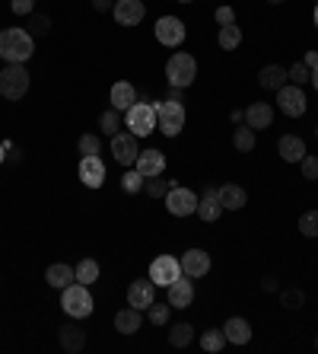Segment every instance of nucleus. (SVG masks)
<instances>
[{"label":"nucleus","mask_w":318,"mask_h":354,"mask_svg":"<svg viewBox=\"0 0 318 354\" xmlns=\"http://www.w3.org/2000/svg\"><path fill=\"white\" fill-rule=\"evenodd\" d=\"M36 51V38L29 36V29H0V58L7 64H23Z\"/></svg>","instance_id":"obj_1"},{"label":"nucleus","mask_w":318,"mask_h":354,"mask_svg":"<svg viewBox=\"0 0 318 354\" xmlns=\"http://www.w3.org/2000/svg\"><path fill=\"white\" fill-rule=\"evenodd\" d=\"M61 307H64V313L70 319H86L92 313V294H90V284H67V288L61 290Z\"/></svg>","instance_id":"obj_2"},{"label":"nucleus","mask_w":318,"mask_h":354,"mask_svg":"<svg viewBox=\"0 0 318 354\" xmlns=\"http://www.w3.org/2000/svg\"><path fill=\"white\" fill-rule=\"evenodd\" d=\"M194 77H198V61L191 55H185V51H175V55L165 61V80H169V86L185 90V86L194 84Z\"/></svg>","instance_id":"obj_3"},{"label":"nucleus","mask_w":318,"mask_h":354,"mask_svg":"<svg viewBox=\"0 0 318 354\" xmlns=\"http://www.w3.org/2000/svg\"><path fill=\"white\" fill-rule=\"evenodd\" d=\"M156 109V125H159V131H163L165 138H178L185 128V105L182 103H153Z\"/></svg>","instance_id":"obj_4"},{"label":"nucleus","mask_w":318,"mask_h":354,"mask_svg":"<svg viewBox=\"0 0 318 354\" xmlns=\"http://www.w3.org/2000/svg\"><path fill=\"white\" fill-rule=\"evenodd\" d=\"M0 93L7 96L10 103H16L29 93V71L23 64H7L0 71Z\"/></svg>","instance_id":"obj_5"},{"label":"nucleus","mask_w":318,"mask_h":354,"mask_svg":"<svg viewBox=\"0 0 318 354\" xmlns=\"http://www.w3.org/2000/svg\"><path fill=\"white\" fill-rule=\"evenodd\" d=\"M124 125L131 128L134 138H146V134H153V131H156V109H153V103H134L124 112Z\"/></svg>","instance_id":"obj_6"},{"label":"nucleus","mask_w":318,"mask_h":354,"mask_svg":"<svg viewBox=\"0 0 318 354\" xmlns=\"http://www.w3.org/2000/svg\"><path fill=\"white\" fill-rule=\"evenodd\" d=\"M165 207H169V214H175V217H191V214H198V195H194L191 188L169 182Z\"/></svg>","instance_id":"obj_7"},{"label":"nucleus","mask_w":318,"mask_h":354,"mask_svg":"<svg viewBox=\"0 0 318 354\" xmlns=\"http://www.w3.org/2000/svg\"><path fill=\"white\" fill-rule=\"evenodd\" d=\"M146 278L153 281L156 288H169L175 278H182V262L175 255H159V259L150 262V275Z\"/></svg>","instance_id":"obj_8"},{"label":"nucleus","mask_w":318,"mask_h":354,"mask_svg":"<svg viewBox=\"0 0 318 354\" xmlns=\"http://www.w3.org/2000/svg\"><path fill=\"white\" fill-rule=\"evenodd\" d=\"M277 105H280V112L287 118H302L306 115V93H302V86L283 84L277 90Z\"/></svg>","instance_id":"obj_9"},{"label":"nucleus","mask_w":318,"mask_h":354,"mask_svg":"<svg viewBox=\"0 0 318 354\" xmlns=\"http://www.w3.org/2000/svg\"><path fill=\"white\" fill-rule=\"evenodd\" d=\"M153 32L159 38V45L165 48H178L185 42V36H188V29H185V23L178 16H159Z\"/></svg>","instance_id":"obj_10"},{"label":"nucleus","mask_w":318,"mask_h":354,"mask_svg":"<svg viewBox=\"0 0 318 354\" xmlns=\"http://www.w3.org/2000/svg\"><path fill=\"white\" fill-rule=\"evenodd\" d=\"M111 16H115L118 26H137L146 16V7H144V0H115Z\"/></svg>","instance_id":"obj_11"},{"label":"nucleus","mask_w":318,"mask_h":354,"mask_svg":"<svg viewBox=\"0 0 318 354\" xmlns=\"http://www.w3.org/2000/svg\"><path fill=\"white\" fill-rule=\"evenodd\" d=\"M165 290H169V307L172 309H185L194 303V278H188V275L175 278Z\"/></svg>","instance_id":"obj_12"},{"label":"nucleus","mask_w":318,"mask_h":354,"mask_svg":"<svg viewBox=\"0 0 318 354\" xmlns=\"http://www.w3.org/2000/svg\"><path fill=\"white\" fill-rule=\"evenodd\" d=\"M111 153H115V160H118L121 166H134V160H137V138L131 134V131H124V134H111Z\"/></svg>","instance_id":"obj_13"},{"label":"nucleus","mask_w":318,"mask_h":354,"mask_svg":"<svg viewBox=\"0 0 318 354\" xmlns=\"http://www.w3.org/2000/svg\"><path fill=\"white\" fill-rule=\"evenodd\" d=\"M80 182L86 188H99L102 182H105V163H102L99 153L80 160Z\"/></svg>","instance_id":"obj_14"},{"label":"nucleus","mask_w":318,"mask_h":354,"mask_svg":"<svg viewBox=\"0 0 318 354\" xmlns=\"http://www.w3.org/2000/svg\"><path fill=\"white\" fill-rule=\"evenodd\" d=\"M153 300H156V284L150 278H140V281H134V284L127 288V307L146 309Z\"/></svg>","instance_id":"obj_15"},{"label":"nucleus","mask_w":318,"mask_h":354,"mask_svg":"<svg viewBox=\"0 0 318 354\" xmlns=\"http://www.w3.org/2000/svg\"><path fill=\"white\" fill-rule=\"evenodd\" d=\"M134 169L140 173L144 179L150 176H163V169H165V157L159 153V150H140L134 160Z\"/></svg>","instance_id":"obj_16"},{"label":"nucleus","mask_w":318,"mask_h":354,"mask_svg":"<svg viewBox=\"0 0 318 354\" xmlns=\"http://www.w3.org/2000/svg\"><path fill=\"white\" fill-rule=\"evenodd\" d=\"M182 262V275H188V278H204V275H210V255L204 249H188L185 252Z\"/></svg>","instance_id":"obj_17"},{"label":"nucleus","mask_w":318,"mask_h":354,"mask_svg":"<svg viewBox=\"0 0 318 354\" xmlns=\"http://www.w3.org/2000/svg\"><path fill=\"white\" fill-rule=\"evenodd\" d=\"M220 214H223V205H220L217 198V188H204V195L198 198V217L204 220V224H213V220H220Z\"/></svg>","instance_id":"obj_18"},{"label":"nucleus","mask_w":318,"mask_h":354,"mask_svg":"<svg viewBox=\"0 0 318 354\" xmlns=\"http://www.w3.org/2000/svg\"><path fill=\"white\" fill-rule=\"evenodd\" d=\"M223 336H226L229 345H248L252 342V326H248V319L233 316L223 323Z\"/></svg>","instance_id":"obj_19"},{"label":"nucleus","mask_w":318,"mask_h":354,"mask_svg":"<svg viewBox=\"0 0 318 354\" xmlns=\"http://www.w3.org/2000/svg\"><path fill=\"white\" fill-rule=\"evenodd\" d=\"M57 342H61V348L67 354H77V351H83V345H86V332H83L80 326L67 323V326L57 329Z\"/></svg>","instance_id":"obj_20"},{"label":"nucleus","mask_w":318,"mask_h":354,"mask_svg":"<svg viewBox=\"0 0 318 354\" xmlns=\"http://www.w3.org/2000/svg\"><path fill=\"white\" fill-rule=\"evenodd\" d=\"M217 198H220V205H223V211H239V207H246L248 205V195H246V188L242 186H220L217 188Z\"/></svg>","instance_id":"obj_21"},{"label":"nucleus","mask_w":318,"mask_h":354,"mask_svg":"<svg viewBox=\"0 0 318 354\" xmlns=\"http://www.w3.org/2000/svg\"><path fill=\"white\" fill-rule=\"evenodd\" d=\"M271 121H274V109L267 103H252L246 109V125L252 131H264V128H271Z\"/></svg>","instance_id":"obj_22"},{"label":"nucleus","mask_w":318,"mask_h":354,"mask_svg":"<svg viewBox=\"0 0 318 354\" xmlns=\"http://www.w3.org/2000/svg\"><path fill=\"white\" fill-rule=\"evenodd\" d=\"M137 103V90L134 84H127V80H118V84L111 86V109H118V112H127L131 105Z\"/></svg>","instance_id":"obj_23"},{"label":"nucleus","mask_w":318,"mask_h":354,"mask_svg":"<svg viewBox=\"0 0 318 354\" xmlns=\"http://www.w3.org/2000/svg\"><path fill=\"white\" fill-rule=\"evenodd\" d=\"M277 150H280V160H287V163H300V160L306 157V144H302V138H296V134H283Z\"/></svg>","instance_id":"obj_24"},{"label":"nucleus","mask_w":318,"mask_h":354,"mask_svg":"<svg viewBox=\"0 0 318 354\" xmlns=\"http://www.w3.org/2000/svg\"><path fill=\"white\" fill-rule=\"evenodd\" d=\"M258 84H261V90H271V93H277V90L287 84V67H280V64L261 67V74H258Z\"/></svg>","instance_id":"obj_25"},{"label":"nucleus","mask_w":318,"mask_h":354,"mask_svg":"<svg viewBox=\"0 0 318 354\" xmlns=\"http://www.w3.org/2000/svg\"><path fill=\"white\" fill-rule=\"evenodd\" d=\"M140 309H134V307H124V309H118L115 313V329H118L121 336H134V332H140Z\"/></svg>","instance_id":"obj_26"},{"label":"nucleus","mask_w":318,"mask_h":354,"mask_svg":"<svg viewBox=\"0 0 318 354\" xmlns=\"http://www.w3.org/2000/svg\"><path fill=\"white\" fill-rule=\"evenodd\" d=\"M45 281H48V284H51L55 290H64L67 284H73V281H77V275H73L70 265H64V262H57V265H48Z\"/></svg>","instance_id":"obj_27"},{"label":"nucleus","mask_w":318,"mask_h":354,"mask_svg":"<svg viewBox=\"0 0 318 354\" xmlns=\"http://www.w3.org/2000/svg\"><path fill=\"white\" fill-rule=\"evenodd\" d=\"M229 342H226V336H223V329H207V332H200V348L204 351H210V354H217V351H223Z\"/></svg>","instance_id":"obj_28"},{"label":"nucleus","mask_w":318,"mask_h":354,"mask_svg":"<svg viewBox=\"0 0 318 354\" xmlns=\"http://www.w3.org/2000/svg\"><path fill=\"white\" fill-rule=\"evenodd\" d=\"M220 48H223V51H236L239 45H242V29L236 26V23H233V26H220Z\"/></svg>","instance_id":"obj_29"},{"label":"nucleus","mask_w":318,"mask_h":354,"mask_svg":"<svg viewBox=\"0 0 318 354\" xmlns=\"http://www.w3.org/2000/svg\"><path fill=\"white\" fill-rule=\"evenodd\" d=\"M73 275H77L80 284H96V281H99V262L96 259H80V265L73 268Z\"/></svg>","instance_id":"obj_30"},{"label":"nucleus","mask_w":318,"mask_h":354,"mask_svg":"<svg viewBox=\"0 0 318 354\" xmlns=\"http://www.w3.org/2000/svg\"><path fill=\"white\" fill-rule=\"evenodd\" d=\"M191 342H194V329H191L188 323H175L172 332H169V345L172 348H188Z\"/></svg>","instance_id":"obj_31"},{"label":"nucleus","mask_w":318,"mask_h":354,"mask_svg":"<svg viewBox=\"0 0 318 354\" xmlns=\"http://www.w3.org/2000/svg\"><path fill=\"white\" fill-rule=\"evenodd\" d=\"M146 316H150V323H153V326H165V323H169V316H172V307H169V300H165V303H150V307H146Z\"/></svg>","instance_id":"obj_32"},{"label":"nucleus","mask_w":318,"mask_h":354,"mask_svg":"<svg viewBox=\"0 0 318 354\" xmlns=\"http://www.w3.org/2000/svg\"><path fill=\"white\" fill-rule=\"evenodd\" d=\"M233 144H236V150H242V153H252L254 150V131L248 128V125L236 128L233 131Z\"/></svg>","instance_id":"obj_33"},{"label":"nucleus","mask_w":318,"mask_h":354,"mask_svg":"<svg viewBox=\"0 0 318 354\" xmlns=\"http://www.w3.org/2000/svg\"><path fill=\"white\" fill-rule=\"evenodd\" d=\"M51 32V16H45V13H32V19H29V36L32 38H42Z\"/></svg>","instance_id":"obj_34"},{"label":"nucleus","mask_w":318,"mask_h":354,"mask_svg":"<svg viewBox=\"0 0 318 354\" xmlns=\"http://www.w3.org/2000/svg\"><path fill=\"white\" fill-rule=\"evenodd\" d=\"M144 182L146 179L137 173V169H127L124 176H121V188H124L127 195H137V192H144Z\"/></svg>","instance_id":"obj_35"},{"label":"nucleus","mask_w":318,"mask_h":354,"mask_svg":"<svg viewBox=\"0 0 318 354\" xmlns=\"http://www.w3.org/2000/svg\"><path fill=\"white\" fill-rule=\"evenodd\" d=\"M99 128H102V134H118V128H121V112H118V109L102 112L99 115Z\"/></svg>","instance_id":"obj_36"},{"label":"nucleus","mask_w":318,"mask_h":354,"mask_svg":"<svg viewBox=\"0 0 318 354\" xmlns=\"http://www.w3.org/2000/svg\"><path fill=\"white\" fill-rule=\"evenodd\" d=\"M287 80H290V84H296V86L312 84V71H309L306 64H302V61H296V64H293L290 71H287Z\"/></svg>","instance_id":"obj_37"},{"label":"nucleus","mask_w":318,"mask_h":354,"mask_svg":"<svg viewBox=\"0 0 318 354\" xmlns=\"http://www.w3.org/2000/svg\"><path fill=\"white\" fill-rule=\"evenodd\" d=\"M280 303L287 309H300L302 303H306V294H302L300 288H287V290H280Z\"/></svg>","instance_id":"obj_38"},{"label":"nucleus","mask_w":318,"mask_h":354,"mask_svg":"<svg viewBox=\"0 0 318 354\" xmlns=\"http://www.w3.org/2000/svg\"><path fill=\"white\" fill-rule=\"evenodd\" d=\"M144 192L150 198H165V192H169V182H165V179H159V176H150L144 182Z\"/></svg>","instance_id":"obj_39"},{"label":"nucleus","mask_w":318,"mask_h":354,"mask_svg":"<svg viewBox=\"0 0 318 354\" xmlns=\"http://www.w3.org/2000/svg\"><path fill=\"white\" fill-rule=\"evenodd\" d=\"M300 233L302 236H318V211H306L300 217Z\"/></svg>","instance_id":"obj_40"},{"label":"nucleus","mask_w":318,"mask_h":354,"mask_svg":"<svg viewBox=\"0 0 318 354\" xmlns=\"http://www.w3.org/2000/svg\"><path fill=\"white\" fill-rule=\"evenodd\" d=\"M77 147H80V153H83V157H92V153H99L102 140H99V134H83Z\"/></svg>","instance_id":"obj_41"},{"label":"nucleus","mask_w":318,"mask_h":354,"mask_svg":"<svg viewBox=\"0 0 318 354\" xmlns=\"http://www.w3.org/2000/svg\"><path fill=\"white\" fill-rule=\"evenodd\" d=\"M300 169H302V179L315 182L318 179V157H309V153H306V157L300 160Z\"/></svg>","instance_id":"obj_42"},{"label":"nucleus","mask_w":318,"mask_h":354,"mask_svg":"<svg viewBox=\"0 0 318 354\" xmlns=\"http://www.w3.org/2000/svg\"><path fill=\"white\" fill-rule=\"evenodd\" d=\"M10 7H13V13H16V16H32V13H36V0H10Z\"/></svg>","instance_id":"obj_43"},{"label":"nucleus","mask_w":318,"mask_h":354,"mask_svg":"<svg viewBox=\"0 0 318 354\" xmlns=\"http://www.w3.org/2000/svg\"><path fill=\"white\" fill-rule=\"evenodd\" d=\"M217 23H220V26H233V23H236V10H233V7H220L217 10Z\"/></svg>","instance_id":"obj_44"},{"label":"nucleus","mask_w":318,"mask_h":354,"mask_svg":"<svg viewBox=\"0 0 318 354\" xmlns=\"http://www.w3.org/2000/svg\"><path fill=\"white\" fill-rule=\"evenodd\" d=\"M302 64L309 67V71H312V67H318V51H306V58H302Z\"/></svg>","instance_id":"obj_45"},{"label":"nucleus","mask_w":318,"mask_h":354,"mask_svg":"<svg viewBox=\"0 0 318 354\" xmlns=\"http://www.w3.org/2000/svg\"><path fill=\"white\" fill-rule=\"evenodd\" d=\"M261 290H267V294H274V290H277V278H271V275H267V278L261 281Z\"/></svg>","instance_id":"obj_46"},{"label":"nucleus","mask_w":318,"mask_h":354,"mask_svg":"<svg viewBox=\"0 0 318 354\" xmlns=\"http://www.w3.org/2000/svg\"><path fill=\"white\" fill-rule=\"evenodd\" d=\"M92 7L99 10V13H109V10L115 7V3H111V0H92Z\"/></svg>","instance_id":"obj_47"},{"label":"nucleus","mask_w":318,"mask_h":354,"mask_svg":"<svg viewBox=\"0 0 318 354\" xmlns=\"http://www.w3.org/2000/svg\"><path fill=\"white\" fill-rule=\"evenodd\" d=\"M229 121H233V125H242V121H246V112H242V109H233V112H229Z\"/></svg>","instance_id":"obj_48"},{"label":"nucleus","mask_w":318,"mask_h":354,"mask_svg":"<svg viewBox=\"0 0 318 354\" xmlns=\"http://www.w3.org/2000/svg\"><path fill=\"white\" fill-rule=\"evenodd\" d=\"M169 103H182V90L178 86H169Z\"/></svg>","instance_id":"obj_49"},{"label":"nucleus","mask_w":318,"mask_h":354,"mask_svg":"<svg viewBox=\"0 0 318 354\" xmlns=\"http://www.w3.org/2000/svg\"><path fill=\"white\" fill-rule=\"evenodd\" d=\"M312 86L318 90V67H312Z\"/></svg>","instance_id":"obj_50"},{"label":"nucleus","mask_w":318,"mask_h":354,"mask_svg":"<svg viewBox=\"0 0 318 354\" xmlns=\"http://www.w3.org/2000/svg\"><path fill=\"white\" fill-rule=\"evenodd\" d=\"M7 160V147H3V140H0V163Z\"/></svg>","instance_id":"obj_51"},{"label":"nucleus","mask_w":318,"mask_h":354,"mask_svg":"<svg viewBox=\"0 0 318 354\" xmlns=\"http://www.w3.org/2000/svg\"><path fill=\"white\" fill-rule=\"evenodd\" d=\"M312 16H315V26H318V3H315V13H312Z\"/></svg>","instance_id":"obj_52"},{"label":"nucleus","mask_w":318,"mask_h":354,"mask_svg":"<svg viewBox=\"0 0 318 354\" xmlns=\"http://www.w3.org/2000/svg\"><path fill=\"white\" fill-rule=\"evenodd\" d=\"M267 3H283V0H267Z\"/></svg>","instance_id":"obj_53"},{"label":"nucleus","mask_w":318,"mask_h":354,"mask_svg":"<svg viewBox=\"0 0 318 354\" xmlns=\"http://www.w3.org/2000/svg\"><path fill=\"white\" fill-rule=\"evenodd\" d=\"M178 3H194V0H178Z\"/></svg>","instance_id":"obj_54"},{"label":"nucleus","mask_w":318,"mask_h":354,"mask_svg":"<svg viewBox=\"0 0 318 354\" xmlns=\"http://www.w3.org/2000/svg\"><path fill=\"white\" fill-rule=\"evenodd\" d=\"M315 348H318V336H315Z\"/></svg>","instance_id":"obj_55"}]
</instances>
